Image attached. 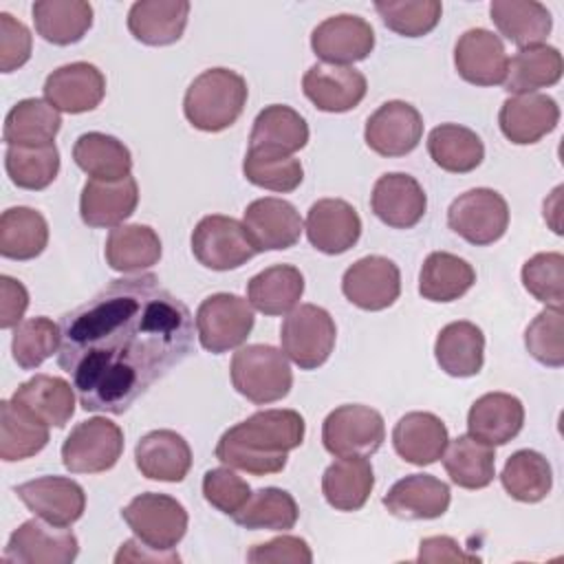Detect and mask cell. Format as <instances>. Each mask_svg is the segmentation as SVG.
I'll return each mask as SVG.
<instances>
[{
    "label": "cell",
    "mask_w": 564,
    "mask_h": 564,
    "mask_svg": "<svg viewBox=\"0 0 564 564\" xmlns=\"http://www.w3.org/2000/svg\"><path fill=\"white\" fill-rule=\"evenodd\" d=\"M447 482L430 474H410L397 480L383 496V507L401 520H434L449 507Z\"/></svg>",
    "instance_id": "cell-24"
},
{
    "label": "cell",
    "mask_w": 564,
    "mask_h": 564,
    "mask_svg": "<svg viewBox=\"0 0 564 564\" xmlns=\"http://www.w3.org/2000/svg\"><path fill=\"white\" fill-rule=\"evenodd\" d=\"M476 282L474 267L447 251H434L425 258L419 273V293L430 302H454Z\"/></svg>",
    "instance_id": "cell-39"
},
{
    "label": "cell",
    "mask_w": 564,
    "mask_h": 564,
    "mask_svg": "<svg viewBox=\"0 0 564 564\" xmlns=\"http://www.w3.org/2000/svg\"><path fill=\"white\" fill-rule=\"evenodd\" d=\"M31 13L37 35L57 46L79 42L93 26V7L84 0H37Z\"/></svg>",
    "instance_id": "cell-34"
},
{
    "label": "cell",
    "mask_w": 564,
    "mask_h": 564,
    "mask_svg": "<svg viewBox=\"0 0 564 564\" xmlns=\"http://www.w3.org/2000/svg\"><path fill=\"white\" fill-rule=\"evenodd\" d=\"M46 101L62 112L79 115L95 110L106 95L104 73L88 62H70L55 68L44 82Z\"/></svg>",
    "instance_id": "cell-18"
},
{
    "label": "cell",
    "mask_w": 564,
    "mask_h": 564,
    "mask_svg": "<svg viewBox=\"0 0 564 564\" xmlns=\"http://www.w3.org/2000/svg\"><path fill=\"white\" fill-rule=\"evenodd\" d=\"M187 15V0H139L128 11V29L148 46H167L181 40Z\"/></svg>",
    "instance_id": "cell-29"
},
{
    "label": "cell",
    "mask_w": 564,
    "mask_h": 564,
    "mask_svg": "<svg viewBox=\"0 0 564 564\" xmlns=\"http://www.w3.org/2000/svg\"><path fill=\"white\" fill-rule=\"evenodd\" d=\"M234 388L256 405L280 401L293 386L286 355L269 344L242 346L229 366Z\"/></svg>",
    "instance_id": "cell-4"
},
{
    "label": "cell",
    "mask_w": 564,
    "mask_h": 564,
    "mask_svg": "<svg viewBox=\"0 0 564 564\" xmlns=\"http://www.w3.org/2000/svg\"><path fill=\"white\" fill-rule=\"evenodd\" d=\"M560 121V106L553 97L542 93L516 95L505 99L498 123L502 134L516 145L538 143L555 130Z\"/></svg>",
    "instance_id": "cell-23"
},
{
    "label": "cell",
    "mask_w": 564,
    "mask_h": 564,
    "mask_svg": "<svg viewBox=\"0 0 564 564\" xmlns=\"http://www.w3.org/2000/svg\"><path fill=\"white\" fill-rule=\"evenodd\" d=\"M458 75L476 86H496L507 77L509 57L502 40L487 29L465 31L454 46Z\"/></svg>",
    "instance_id": "cell-20"
},
{
    "label": "cell",
    "mask_w": 564,
    "mask_h": 564,
    "mask_svg": "<svg viewBox=\"0 0 564 564\" xmlns=\"http://www.w3.org/2000/svg\"><path fill=\"white\" fill-rule=\"evenodd\" d=\"M423 137L421 112L401 99L381 104L366 121V145L379 156L410 154Z\"/></svg>",
    "instance_id": "cell-13"
},
{
    "label": "cell",
    "mask_w": 564,
    "mask_h": 564,
    "mask_svg": "<svg viewBox=\"0 0 564 564\" xmlns=\"http://www.w3.org/2000/svg\"><path fill=\"white\" fill-rule=\"evenodd\" d=\"M308 242L328 256H337L357 245L361 236V218L355 207L341 198H322L306 214Z\"/></svg>",
    "instance_id": "cell-21"
},
{
    "label": "cell",
    "mask_w": 564,
    "mask_h": 564,
    "mask_svg": "<svg viewBox=\"0 0 564 564\" xmlns=\"http://www.w3.org/2000/svg\"><path fill=\"white\" fill-rule=\"evenodd\" d=\"M524 289L546 308H560L564 302V256L557 251L535 253L522 264Z\"/></svg>",
    "instance_id": "cell-52"
},
{
    "label": "cell",
    "mask_w": 564,
    "mask_h": 564,
    "mask_svg": "<svg viewBox=\"0 0 564 564\" xmlns=\"http://www.w3.org/2000/svg\"><path fill=\"white\" fill-rule=\"evenodd\" d=\"M500 482L513 500L540 502L553 487V471L540 452L518 449L507 458Z\"/></svg>",
    "instance_id": "cell-46"
},
{
    "label": "cell",
    "mask_w": 564,
    "mask_h": 564,
    "mask_svg": "<svg viewBox=\"0 0 564 564\" xmlns=\"http://www.w3.org/2000/svg\"><path fill=\"white\" fill-rule=\"evenodd\" d=\"M31 31L11 13H0V70L11 73L24 66L31 57Z\"/></svg>",
    "instance_id": "cell-55"
},
{
    "label": "cell",
    "mask_w": 564,
    "mask_h": 564,
    "mask_svg": "<svg viewBox=\"0 0 564 564\" xmlns=\"http://www.w3.org/2000/svg\"><path fill=\"white\" fill-rule=\"evenodd\" d=\"M386 438L383 416L361 403H346L335 408L322 425V443L328 454L344 456H372Z\"/></svg>",
    "instance_id": "cell-8"
},
{
    "label": "cell",
    "mask_w": 564,
    "mask_h": 564,
    "mask_svg": "<svg viewBox=\"0 0 564 564\" xmlns=\"http://www.w3.org/2000/svg\"><path fill=\"white\" fill-rule=\"evenodd\" d=\"M304 293V275L293 264H273L247 284V302L264 315L291 313Z\"/></svg>",
    "instance_id": "cell-35"
},
{
    "label": "cell",
    "mask_w": 564,
    "mask_h": 564,
    "mask_svg": "<svg viewBox=\"0 0 564 564\" xmlns=\"http://www.w3.org/2000/svg\"><path fill=\"white\" fill-rule=\"evenodd\" d=\"M73 159L79 170L99 181H117L132 170L130 150L104 132H84L73 145Z\"/></svg>",
    "instance_id": "cell-42"
},
{
    "label": "cell",
    "mask_w": 564,
    "mask_h": 564,
    "mask_svg": "<svg viewBox=\"0 0 564 564\" xmlns=\"http://www.w3.org/2000/svg\"><path fill=\"white\" fill-rule=\"evenodd\" d=\"M203 496L220 513L234 516L251 496V487L231 469L218 467L203 476Z\"/></svg>",
    "instance_id": "cell-54"
},
{
    "label": "cell",
    "mask_w": 564,
    "mask_h": 564,
    "mask_svg": "<svg viewBox=\"0 0 564 564\" xmlns=\"http://www.w3.org/2000/svg\"><path fill=\"white\" fill-rule=\"evenodd\" d=\"M311 48L326 64L346 66L366 59L375 48V31L368 20L339 13L319 22L311 33Z\"/></svg>",
    "instance_id": "cell-14"
},
{
    "label": "cell",
    "mask_w": 564,
    "mask_h": 564,
    "mask_svg": "<svg viewBox=\"0 0 564 564\" xmlns=\"http://www.w3.org/2000/svg\"><path fill=\"white\" fill-rule=\"evenodd\" d=\"M564 70L562 53L555 46L538 44L520 48L507 66L505 90L516 95H529L538 88H549L560 82Z\"/></svg>",
    "instance_id": "cell-38"
},
{
    "label": "cell",
    "mask_w": 564,
    "mask_h": 564,
    "mask_svg": "<svg viewBox=\"0 0 564 564\" xmlns=\"http://www.w3.org/2000/svg\"><path fill=\"white\" fill-rule=\"evenodd\" d=\"M253 328V308L234 293H214L196 311L198 341L207 352L220 355L245 344Z\"/></svg>",
    "instance_id": "cell-10"
},
{
    "label": "cell",
    "mask_w": 564,
    "mask_h": 564,
    "mask_svg": "<svg viewBox=\"0 0 564 564\" xmlns=\"http://www.w3.org/2000/svg\"><path fill=\"white\" fill-rule=\"evenodd\" d=\"M419 562H476L478 557L465 553L460 544L449 535H432L423 538L419 544Z\"/></svg>",
    "instance_id": "cell-58"
},
{
    "label": "cell",
    "mask_w": 564,
    "mask_h": 564,
    "mask_svg": "<svg viewBox=\"0 0 564 564\" xmlns=\"http://www.w3.org/2000/svg\"><path fill=\"white\" fill-rule=\"evenodd\" d=\"M524 423V405L507 392H487L478 397L467 412L469 436L496 447L516 438Z\"/></svg>",
    "instance_id": "cell-26"
},
{
    "label": "cell",
    "mask_w": 564,
    "mask_h": 564,
    "mask_svg": "<svg viewBox=\"0 0 564 564\" xmlns=\"http://www.w3.org/2000/svg\"><path fill=\"white\" fill-rule=\"evenodd\" d=\"M337 328L330 313L317 304L295 306L282 322V352L302 370L319 368L335 348Z\"/></svg>",
    "instance_id": "cell-5"
},
{
    "label": "cell",
    "mask_w": 564,
    "mask_h": 564,
    "mask_svg": "<svg viewBox=\"0 0 564 564\" xmlns=\"http://www.w3.org/2000/svg\"><path fill=\"white\" fill-rule=\"evenodd\" d=\"M48 443V425L15 405L0 403V458L7 463L24 460L42 452Z\"/></svg>",
    "instance_id": "cell-45"
},
{
    "label": "cell",
    "mask_w": 564,
    "mask_h": 564,
    "mask_svg": "<svg viewBox=\"0 0 564 564\" xmlns=\"http://www.w3.org/2000/svg\"><path fill=\"white\" fill-rule=\"evenodd\" d=\"M308 101L324 112H346L361 104L368 84L361 70L337 64H313L302 77Z\"/></svg>",
    "instance_id": "cell-19"
},
{
    "label": "cell",
    "mask_w": 564,
    "mask_h": 564,
    "mask_svg": "<svg viewBox=\"0 0 564 564\" xmlns=\"http://www.w3.org/2000/svg\"><path fill=\"white\" fill-rule=\"evenodd\" d=\"M308 141V126L304 117L282 104L267 106L253 119L249 134V148H264L293 154L302 150Z\"/></svg>",
    "instance_id": "cell-41"
},
{
    "label": "cell",
    "mask_w": 564,
    "mask_h": 564,
    "mask_svg": "<svg viewBox=\"0 0 564 564\" xmlns=\"http://www.w3.org/2000/svg\"><path fill=\"white\" fill-rule=\"evenodd\" d=\"M242 174L249 183L271 189V192H293L304 178V167L300 159L278 150L249 148L242 161Z\"/></svg>",
    "instance_id": "cell-48"
},
{
    "label": "cell",
    "mask_w": 564,
    "mask_h": 564,
    "mask_svg": "<svg viewBox=\"0 0 564 564\" xmlns=\"http://www.w3.org/2000/svg\"><path fill=\"white\" fill-rule=\"evenodd\" d=\"M247 562H251V564H282V562L311 564L313 553H311V546L306 544V540H302L297 535H278L269 542L253 544L247 553Z\"/></svg>",
    "instance_id": "cell-56"
},
{
    "label": "cell",
    "mask_w": 564,
    "mask_h": 564,
    "mask_svg": "<svg viewBox=\"0 0 564 564\" xmlns=\"http://www.w3.org/2000/svg\"><path fill=\"white\" fill-rule=\"evenodd\" d=\"M370 205L383 225L392 229H410L423 218L427 196L414 176L388 172L377 178Z\"/></svg>",
    "instance_id": "cell-22"
},
{
    "label": "cell",
    "mask_w": 564,
    "mask_h": 564,
    "mask_svg": "<svg viewBox=\"0 0 564 564\" xmlns=\"http://www.w3.org/2000/svg\"><path fill=\"white\" fill-rule=\"evenodd\" d=\"M11 401L48 427H64L75 414L73 383L53 375H35L29 381L20 383Z\"/></svg>",
    "instance_id": "cell-30"
},
{
    "label": "cell",
    "mask_w": 564,
    "mask_h": 564,
    "mask_svg": "<svg viewBox=\"0 0 564 564\" xmlns=\"http://www.w3.org/2000/svg\"><path fill=\"white\" fill-rule=\"evenodd\" d=\"M247 82L229 68H207L187 86L185 119L203 132H220L238 121L247 104Z\"/></svg>",
    "instance_id": "cell-3"
},
{
    "label": "cell",
    "mask_w": 564,
    "mask_h": 564,
    "mask_svg": "<svg viewBox=\"0 0 564 564\" xmlns=\"http://www.w3.org/2000/svg\"><path fill=\"white\" fill-rule=\"evenodd\" d=\"M375 9L390 31L405 37L430 33L443 13L438 0H379Z\"/></svg>",
    "instance_id": "cell-51"
},
{
    "label": "cell",
    "mask_w": 564,
    "mask_h": 564,
    "mask_svg": "<svg viewBox=\"0 0 564 564\" xmlns=\"http://www.w3.org/2000/svg\"><path fill=\"white\" fill-rule=\"evenodd\" d=\"M529 355L551 368L564 364V317L560 308H544L524 330Z\"/></svg>",
    "instance_id": "cell-53"
},
{
    "label": "cell",
    "mask_w": 564,
    "mask_h": 564,
    "mask_svg": "<svg viewBox=\"0 0 564 564\" xmlns=\"http://www.w3.org/2000/svg\"><path fill=\"white\" fill-rule=\"evenodd\" d=\"M434 355L449 377H474L485 361V335L471 322H452L441 328Z\"/></svg>",
    "instance_id": "cell-33"
},
{
    "label": "cell",
    "mask_w": 564,
    "mask_h": 564,
    "mask_svg": "<svg viewBox=\"0 0 564 564\" xmlns=\"http://www.w3.org/2000/svg\"><path fill=\"white\" fill-rule=\"evenodd\" d=\"M297 516V502L289 491L280 487H264L253 491L231 518L245 529L289 531L295 527Z\"/></svg>",
    "instance_id": "cell-47"
},
{
    "label": "cell",
    "mask_w": 564,
    "mask_h": 564,
    "mask_svg": "<svg viewBox=\"0 0 564 564\" xmlns=\"http://www.w3.org/2000/svg\"><path fill=\"white\" fill-rule=\"evenodd\" d=\"M139 203V187L132 176L117 181H86L79 196V216L88 227H119Z\"/></svg>",
    "instance_id": "cell-25"
},
{
    "label": "cell",
    "mask_w": 564,
    "mask_h": 564,
    "mask_svg": "<svg viewBox=\"0 0 564 564\" xmlns=\"http://www.w3.org/2000/svg\"><path fill=\"white\" fill-rule=\"evenodd\" d=\"M192 253L212 271H229L242 267L258 251L242 223L231 216L209 214L192 231Z\"/></svg>",
    "instance_id": "cell-11"
},
{
    "label": "cell",
    "mask_w": 564,
    "mask_h": 564,
    "mask_svg": "<svg viewBox=\"0 0 564 564\" xmlns=\"http://www.w3.org/2000/svg\"><path fill=\"white\" fill-rule=\"evenodd\" d=\"M447 225L469 245L487 247L505 236L509 227V205L496 189L474 187L452 200Z\"/></svg>",
    "instance_id": "cell-7"
},
{
    "label": "cell",
    "mask_w": 564,
    "mask_h": 564,
    "mask_svg": "<svg viewBox=\"0 0 564 564\" xmlns=\"http://www.w3.org/2000/svg\"><path fill=\"white\" fill-rule=\"evenodd\" d=\"M59 348V324L40 315L20 322L13 328L11 352L20 368L33 370L42 366Z\"/></svg>",
    "instance_id": "cell-50"
},
{
    "label": "cell",
    "mask_w": 564,
    "mask_h": 564,
    "mask_svg": "<svg viewBox=\"0 0 564 564\" xmlns=\"http://www.w3.org/2000/svg\"><path fill=\"white\" fill-rule=\"evenodd\" d=\"M4 167L13 185L22 189H44L59 172V150L55 143L46 145H9Z\"/></svg>",
    "instance_id": "cell-49"
},
{
    "label": "cell",
    "mask_w": 564,
    "mask_h": 564,
    "mask_svg": "<svg viewBox=\"0 0 564 564\" xmlns=\"http://www.w3.org/2000/svg\"><path fill=\"white\" fill-rule=\"evenodd\" d=\"M194 319L154 273L117 278L59 319L57 364L86 412L123 414L192 350Z\"/></svg>",
    "instance_id": "cell-1"
},
{
    "label": "cell",
    "mask_w": 564,
    "mask_h": 564,
    "mask_svg": "<svg viewBox=\"0 0 564 564\" xmlns=\"http://www.w3.org/2000/svg\"><path fill=\"white\" fill-rule=\"evenodd\" d=\"M134 463L150 480L181 482L192 467V449L174 430H152L139 438Z\"/></svg>",
    "instance_id": "cell-27"
},
{
    "label": "cell",
    "mask_w": 564,
    "mask_h": 564,
    "mask_svg": "<svg viewBox=\"0 0 564 564\" xmlns=\"http://www.w3.org/2000/svg\"><path fill=\"white\" fill-rule=\"evenodd\" d=\"M46 522V520H44ZM42 518L22 522L11 535L2 553V564H68L79 553L73 531L44 524Z\"/></svg>",
    "instance_id": "cell-12"
},
{
    "label": "cell",
    "mask_w": 564,
    "mask_h": 564,
    "mask_svg": "<svg viewBox=\"0 0 564 564\" xmlns=\"http://www.w3.org/2000/svg\"><path fill=\"white\" fill-rule=\"evenodd\" d=\"M441 458L449 480L463 489H482L496 476L494 447L469 434H460L447 443Z\"/></svg>",
    "instance_id": "cell-37"
},
{
    "label": "cell",
    "mask_w": 564,
    "mask_h": 564,
    "mask_svg": "<svg viewBox=\"0 0 564 564\" xmlns=\"http://www.w3.org/2000/svg\"><path fill=\"white\" fill-rule=\"evenodd\" d=\"M449 443L445 423L432 412H408L392 430L394 452L412 465L436 463Z\"/></svg>",
    "instance_id": "cell-28"
},
{
    "label": "cell",
    "mask_w": 564,
    "mask_h": 564,
    "mask_svg": "<svg viewBox=\"0 0 564 564\" xmlns=\"http://www.w3.org/2000/svg\"><path fill=\"white\" fill-rule=\"evenodd\" d=\"M123 452V432L106 416L77 423L62 445V463L73 474H99L117 465Z\"/></svg>",
    "instance_id": "cell-9"
},
{
    "label": "cell",
    "mask_w": 564,
    "mask_h": 564,
    "mask_svg": "<svg viewBox=\"0 0 564 564\" xmlns=\"http://www.w3.org/2000/svg\"><path fill=\"white\" fill-rule=\"evenodd\" d=\"M427 152L432 161L452 174H467L485 159L480 137L458 123H441L427 134Z\"/></svg>",
    "instance_id": "cell-40"
},
{
    "label": "cell",
    "mask_w": 564,
    "mask_h": 564,
    "mask_svg": "<svg viewBox=\"0 0 564 564\" xmlns=\"http://www.w3.org/2000/svg\"><path fill=\"white\" fill-rule=\"evenodd\" d=\"M489 13L500 35L520 48L544 44L553 26L549 9L538 0H494Z\"/></svg>",
    "instance_id": "cell-32"
},
{
    "label": "cell",
    "mask_w": 564,
    "mask_h": 564,
    "mask_svg": "<svg viewBox=\"0 0 564 564\" xmlns=\"http://www.w3.org/2000/svg\"><path fill=\"white\" fill-rule=\"evenodd\" d=\"M161 238L148 225H119L106 240V262L121 273H134L154 267L161 260Z\"/></svg>",
    "instance_id": "cell-36"
},
{
    "label": "cell",
    "mask_w": 564,
    "mask_h": 564,
    "mask_svg": "<svg viewBox=\"0 0 564 564\" xmlns=\"http://www.w3.org/2000/svg\"><path fill=\"white\" fill-rule=\"evenodd\" d=\"M59 126V110H55L48 101L31 97L18 101L9 110L2 139L7 145H46L53 143Z\"/></svg>",
    "instance_id": "cell-43"
},
{
    "label": "cell",
    "mask_w": 564,
    "mask_h": 564,
    "mask_svg": "<svg viewBox=\"0 0 564 564\" xmlns=\"http://www.w3.org/2000/svg\"><path fill=\"white\" fill-rule=\"evenodd\" d=\"M13 491L31 513L57 527H70L86 509L82 485L64 476H40L18 485Z\"/></svg>",
    "instance_id": "cell-16"
},
{
    "label": "cell",
    "mask_w": 564,
    "mask_h": 564,
    "mask_svg": "<svg viewBox=\"0 0 564 564\" xmlns=\"http://www.w3.org/2000/svg\"><path fill=\"white\" fill-rule=\"evenodd\" d=\"M141 546H143V542L139 538L137 540H126L121 544L119 553L115 555V562L121 564V562H178L181 560L174 551L154 549L152 553H148Z\"/></svg>",
    "instance_id": "cell-59"
},
{
    "label": "cell",
    "mask_w": 564,
    "mask_h": 564,
    "mask_svg": "<svg viewBox=\"0 0 564 564\" xmlns=\"http://www.w3.org/2000/svg\"><path fill=\"white\" fill-rule=\"evenodd\" d=\"M121 518L132 533L152 549L172 551L187 531L185 507L165 494H139L123 509Z\"/></svg>",
    "instance_id": "cell-6"
},
{
    "label": "cell",
    "mask_w": 564,
    "mask_h": 564,
    "mask_svg": "<svg viewBox=\"0 0 564 564\" xmlns=\"http://www.w3.org/2000/svg\"><path fill=\"white\" fill-rule=\"evenodd\" d=\"M29 306V293L22 282L0 275V328H15Z\"/></svg>",
    "instance_id": "cell-57"
},
{
    "label": "cell",
    "mask_w": 564,
    "mask_h": 564,
    "mask_svg": "<svg viewBox=\"0 0 564 564\" xmlns=\"http://www.w3.org/2000/svg\"><path fill=\"white\" fill-rule=\"evenodd\" d=\"M48 242L46 218L31 207H9L0 216V253L9 260H33Z\"/></svg>",
    "instance_id": "cell-44"
},
{
    "label": "cell",
    "mask_w": 564,
    "mask_h": 564,
    "mask_svg": "<svg viewBox=\"0 0 564 564\" xmlns=\"http://www.w3.org/2000/svg\"><path fill=\"white\" fill-rule=\"evenodd\" d=\"M375 474L366 456H344L330 463L322 476V494L337 511H357L370 498Z\"/></svg>",
    "instance_id": "cell-31"
},
{
    "label": "cell",
    "mask_w": 564,
    "mask_h": 564,
    "mask_svg": "<svg viewBox=\"0 0 564 564\" xmlns=\"http://www.w3.org/2000/svg\"><path fill=\"white\" fill-rule=\"evenodd\" d=\"M346 300L364 311H383L401 293L399 267L383 256H366L352 262L341 278Z\"/></svg>",
    "instance_id": "cell-15"
},
{
    "label": "cell",
    "mask_w": 564,
    "mask_h": 564,
    "mask_svg": "<svg viewBox=\"0 0 564 564\" xmlns=\"http://www.w3.org/2000/svg\"><path fill=\"white\" fill-rule=\"evenodd\" d=\"M242 227L258 253L293 247L304 229L300 212L289 200L273 196L249 203Z\"/></svg>",
    "instance_id": "cell-17"
},
{
    "label": "cell",
    "mask_w": 564,
    "mask_h": 564,
    "mask_svg": "<svg viewBox=\"0 0 564 564\" xmlns=\"http://www.w3.org/2000/svg\"><path fill=\"white\" fill-rule=\"evenodd\" d=\"M304 419L295 410H260L229 427L216 443V458L251 476L280 474L286 454L304 441Z\"/></svg>",
    "instance_id": "cell-2"
}]
</instances>
